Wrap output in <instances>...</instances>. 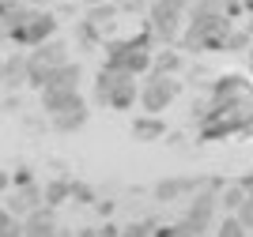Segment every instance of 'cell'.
<instances>
[{
	"instance_id": "obj_1",
	"label": "cell",
	"mask_w": 253,
	"mask_h": 237,
	"mask_svg": "<svg viewBox=\"0 0 253 237\" xmlns=\"http://www.w3.org/2000/svg\"><path fill=\"white\" fill-rule=\"evenodd\" d=\"M57 15H53L49 8H19L15 15H11V23L4 27V34H8V41H15V49H38L42 41L57 38Z\"/></svg>"
},
{
	"instance_id": "obj_2",
	"label": "cell",
	"mask_w": 253,
	"mask_h": 237,
	"mask_svg": "<svg viewBox=\"0 0 253 237\" xmlns=\"http://www.w3.org/2000/svg\"><path fill=\"white\" fill-rule=\"evenodd\" d=\"M136 102H140V79H132V75H125V72H114V68H98L95 105L114 109V113H128Z\"/></svg>"
},
{
	"instance_id": "obj_3",
	"label": "cell",
	"mask_w": 253,
	"mask_h": 237,
	"mask_svg": "<svg viewBox=\"0 0 253 237\" xmlns=\"http://www.w3.org/2000/svg\"><path fill=\"white\" fill-rule=\"evenodd\" d=\"M197 0H151L148 4V34L159 41V45H178L181 38V19L189 15V8Z\"/></svg>"
},
{
	"instance_id": "obj_4",
	"label": "cell",
	"mask_w": 253,
	"mask_h": 237,
	"mask_svg": "<svg viewBox=\"0 0 253 237\" xmlns=\"http://www.w3.org/2000/svg\"><path fill=\"white\" fill-rule=\"evenodd\" d=\"M181 94V79L178 75H144L140 79V109L148 117H163L174 105V98Z\"/></svg>"
},
{
	"instance_id": "obj_5",
	"label": "cell",
	"mask_w": 253,
	"mask_h": 237,
	"mask_svg": "<svg viewBox=\"0 0 253 237\" xmlns=\"http://www.w3.org/2000/svg\"><path fill=\"white\" fill-rule=\"evenodd\" d=\"M219 188H223V185H208V188H201V192H193L189 207H185V215H181V222H185V230H189L193 237H204L211 226H215Z\"/></svg>"
},
{
	"instance_id": "obj_6",
	"label": "cell",
	"mask_w": 253,
	"mask_h": 237,
	"mask_svg": "<svg viewBox=\"0 0 253 237\" xmlns=\"http://www.w3.org/2000/svg\"><path fill=\"white\" fill-rule=\"evenodd\" d=\"M68 61H72V57H68V41H61V38L42 41L38 49L27 53V83H31L34 75L49 72V68H61V64H68Z\"/></svg>"
},
{
	"instance_id": "obj_7",
	"label": "cell",
	"mask_w": 253,
	"mask_h": 237,
	"mask_svg": "<svg viewBox=\"0 0 253 237\" xmlns=\"http://www.w3.org/2000/svg\"><path fill=\"white\" fill-rule=\"evenodd\" d=\"M208 185H219V181H208V177H163L151 185V196L155 203H178V200L193 196V192H201Z\"/></svg>"
},
{
	"instance_id": "obj_8",
	"label": "cell",
	"mask_w": 253,
	"mask_h": 237,
	"mask_svg": "<svg viewBox=\"0 0 253 237\" xmlns=\"http://www.w3.org/2000/svg\"><path fill=\"white\" fill-rule=\"evenodd\" d=\"M80 83H84V64L80 61H68V64H61V68H49V72H42V75H34L27 87H34V91L42 94V91H80Z\"/></svg>"
},
{
	"instance_id": "obj_9",
	"label": "cell",
	"mask_w": 253,
	"mask_h": 237,
	"mask_svg": "<svg viewBox=\"0 0 253 237\" xmlns=\"http://www.w3.org/2000/svg\"><path fill=\"white\" fill-rule=\"evenodd\" d=\"M4 211H8L11 218H27V215H34V211H42V185H38V181H34V185H23V188H11L8 196H4Z\"/></svg>"
},
{
	"instance_id": "obj_10",
	"label": "cell",
	"mask_w": 253,
	"mask_h": 237,
	"mask_svg": "<svg viewBox=\"0 0 253 237\" xmlns=\"http://www.w3.org/2000/svg\"><path fill=\"white\" fill-rule=\"evenodd\" d=\"M250 94V83H246V75L231 72V75H215L208 87V98L215 105H227V102H238V98H246Z\"/></svg>"
},
{
	"instance_id": "obj_11",
	"label": "cell",
	"mask_w": 253,
	"mask_h": 237,
	"mask_svg": "<svg viewBox=\"0 0 253 237\" xmlns=\"http://www.w3.org/2000/svg\"><path fill=\"white\" fill-rule=\"evenodd\" d=\"M38 102H42V113L45 117H57V113H68V109L87 105L80 91H61V87H57V91H42V94H38Z\"/></svg>"
},
{
	"instance_id": "obj_12",
	"label": "cell",
	"mask_w": 253,
	"mask_h": 237,
	"mask_svg": "<svg viewBox=\"0 0 253 237\" xmlns=\"http://www.w3.org/2000/svg\"><path fill=\"white\" fill-rule=\"evenodd\" d=\"M128 135L136 139V143H155L167 135V121L163 117H148V113H136L132 124H128Z\"/></svg>"
},
{
	"instance_id": "obj_13",
	"label": "cell",
	"mask_w": 253,
	"mask_h": 237,
	"mask_svg": "<svg viewBox=\"0 0 253 237\" xmlns=\"http://www.w3.org/2000/svg\"><path fill=\"white\" fill-rule=\"evenodd\" d=\"M19 226H23V237H57L61 222H57V215H53L49 207H42V211L27 215V218L19 222Z\"/></svg>"
},
{
	"instance_id": "obj_14",
	"label": "cell",
	"mask_w": 253,
	"mask_h": 237,
	"mask_svg": "<svg viewBox=\"0 0 253 237\" xmlns=\"http://www.w3.org/2000/svg\"><path fill=\"white\" fill-rule=\"evenodd\" d=\"M68 200H72V181H68V177H49L42 185V203L49 207V211L64 207Z\"/></svg>"
},
{
	"instance_id": "obj_15",
	"label": "cell",
	"mask_w": 253,
	"mask_h": 237,
	"mask_svg": "<svg viewBox=\"0 0 253 237\" xmlns=\"http://www.w3.org/2000/svg\"><path fill=\"white\" fill-rule=\"evenodd\" d=\"M114 19H117V4L114 0H110V4H98V8H87V15H84V23L102 41H106V34H110V27H114Z\"/></svg>"
},
{
	"instance_id": "obj_16",
	"label": "cell",
	"mask_w": 253,
	"mask_h": 237,
	"mask_svg": "<svg viewBox=\"0 0 253 237\" xmlns=\"http://www.w3.org/2000/svg\"><path fill=\"white\" fill-rule=\"evenodd\" d=\"M87 121H91V109H87V105H80V109H68V113H57V117H49L53 132H61V135H72V132H80V128H84Z\"/></svg>"
},
{
	"instance_id": "obj_17",
	"label": "cell",
	"mask_w": 253,
	"mask_h": 237,
	"mask_svg": "<svg viewBox=\"0 0 253 237\" xmlns=\"http://www.w3.org/2000/svg\"><path fill=\"white\" fill-rule=\"evenodd\" d=\"M4 87H8V91L27 87V53H11V57H4Z\"/></svg>"
},
{
	"instance_id": "obj_18",
	"label": "cell",
	"mask_w": 253,
	"mask_h": 237,
	"mask_svg": "<svg viewBox=\"0 0 253 237\" xmlns=\"http://www.w3.org/2000/svg\"><path fill=\"white\" fill-rule=\"evenodd\" d=\"M181 68H185L181 53L167 49V53H151V72H148V75H178Z\"/></svg>"
},
{
	"instance_id": "obj_19",
	"label": "cell",
	"mask_w": 253,
	"mask_h": 237,
	"mask_svg": "<svg viewBox=\"0 0 253 237\" xmlns=\"http://www.w3.org/2000/svg\"><path fill=\"white\" fill-rule=\"evenodd\" d=\"M242 203H246V188L238 185V181H231V185H223V188H219V207L227 211V215H234Z\"/></svg>"
},
{
	"instance_id": "obj_20",
	"label": "cell",
	"mask_w": 253,
	"mask_h": 237,
	"mask_svg": "<svg viewBox=\"0 0 253 237\" xmlns=\"http://www.w3.org/2000/svg\"><path fill=\"white\" fill-rule=\"evenodd\" d=\"M250 45H253V34L234 27V31L227 34V41H223V53H250Z\"/></svg>"
},
{
	"instance_id": "obj_21",
	"label": "cell",
	"mask_w": 253,
	"mask_h": 237,
	"mask_svg": "<svg viewBox=\"0 0 253 237\" xmlns=\"http://www.w3.org/2000/svg\"><path fill=\"white\" fill-rule=\"evenodd\" d=\"M155 218H132L128 226H121V237H151L155 234Z\"/></svg>"
},
{
	"instance_id": "obj_22",
	"label": "cell",
	"mask_w": 253,
	"mask_h": 237,
	"mask_svg": "<svg viewBox=\"0 0 253 237\" xmlns=\"http://www.w3.org/2000/svg\"><path fill=\"white\" fill-rule=\"evenodd\" d=\"M215 237H246V230L238 226V218H234V215H223V222L215 226Z\"/></svg>"
},
{
	"instance_id": "obj_23",
	"label": "cell",
	"mask_w": 253,
	"mask_h": 237,
	"mask_svg": "<svg viewBox=\"0 0 253 237\" xmlns=\"http://www.w3.org/2000/svg\"><path fill=\"white\" fill-rule=\"evenodd\" d=\"M151 237H193V234L185 230V222H159Z\"/></svg>"
},
{
	"instance_id": "obj_24",
	"label": "cell",
	"mask_w": 253,
	"mask_h": 237,
	"mask_svg": "<svg viewBox=\"0 0 253 237\" xmlns=\"http://www.w3.org/2000/svg\"><path fill=\"white\" fill-rule=\"evenodd\" d=\"M72 200H76V203H91V207H95V188H91V185H84V181H72Z\"/></svg>"
},
{
	"instance_id": "obj_25",
	"label": "cell",
	"mask_w": 253,
	"mask_h": 237,
	"mask_svg": "<svg viewBox=\"0 0 253 237\" xmlns=\"http://www.w3.org/2000/svg\"><path fill=\"white\" fill-rule=\"evenodd\" d=\"M8 173H11V188L34 185V169H31V166H15V169H8Z\"/></svg>"
},
{
	"instance_id": "obj_26",
	"label": "cell",
	"mask_w": 253,
	"mask_h": 237,
	"mask_svg": "<svg viewBox=\"0 0 253 237\" xmlns=\"http://www.w3.org/2000/svg\"><path fill=\"white\" fill-rule=\"evenodd\" d=\"M19 8H27V0H0V27H8Z\"/></svg>"
},
{
	"instance_id": "obj_27",
	"label": "cell",
	"mask_w": 253,
	"mask_h": 237,
	"mask_svg": "<svg viewBox=\"0 0 253 237\" xmlns=\"http://www.w3.org/2000/svg\"><path fill=\"white\" fill-rule=\"evenodd\" d=\"M234 218H238V226H242L246 234L253 230V200H250V196H246V203L238 207V211H234Z\"/></svg>"
},
{
	"instance_id": "obj_28",
	"label": "cell",
	"mask_w": 253,
	"mask_h": 237,
	"mask_svg": "<svg viewBox=\"0 0 253 237\" xmlns=\"http://www.w3.org/2000/svg\"><path fill=\"white\" fill-rule=\"evenodd\" d=\"M95 211L102 222H110V215H114V200H95Z\"/></svg>"
},
{
	"instance_id": "obj_29",
	"label": "cell",
	"mask_w": 253,
	"mask_h": 237,
	"mask_svg": "<svg viewBox=\"0 0 253 237\" xmlns=\"http://www.w3.org/2000/svg\"><path fill=\"white\" fill-rule=\"evenodd\" d=\"M148 0H117V11H144Z\"/></svg>"
},
{
	"instance_id": "obj_30",
	"label": "cell",
	"mask_w": 253,
	"mask_h": 237,
	"mask_svg": "<svg viewBox=\"0 0 253 237\" xmlns=\"http://www.w3.org/2000/svg\"><path fill=\"white\" fill-rule=\"evenodd\" d=\"M95 234H98V237H121V226H117V222H102Z\"/></svg>"
},
{
	"instance_id": "obj_31",
	"label": "cell",
	"mask_w": 253,
	"mask_h": 237,
	"mask_svg": "<svg viewBox=\"0 0 253 237\" xmlns=\"http://www.w3.org/2000/svg\"><path fill=\"white\" fill-rule=\"evenodd\" d=\"M8 192H11V173L0 169V196H8Z\"/></svg>"
},
{
	"instance_id": "obj_32",
	"label": "cell",
	"mask_w": 253,
	"mask_h": 237,
	"mask_svg": "<svg viewBox=\"0 0 253 237\" xmlns=\"http://www.w3.org/2000/svg\"><path fill=\"white\" fill-rule=\"evenodd\" d=\"M11 222H19V218H11V215H8V211H4V207H0V234H4V230H8V226H11Z\"/></svg>"
},
{
	"instance_id": "obj_33",
	"label": "cell",
	"mask_w": 253,
	"mask_h": 237,
	"mask_svg": "<svg viewBox=\"0 0 253 237\" xmlns=\"http://www.w3.org/2000/svg\"><path fill=\"white\" fill-rule=\"evenodd\" d=\"M76 237H98V234H95L91 226H84V230H76Z\"/></svg>"
},
{
	"instance_id": "obj_34",
	"label": "cell",
	"mask_w": 253,
	"mask_h": 237,
	"mask_svg": "<svg viewBox=\"0 0 253 237\" xmlns=\"http://www.w3.org/2000/svg\"><path fill=\"white\" fill-rule=\"evenodd\" d=\"M87 8H98V4H110V0H84Z\"/></svg>"
},
{
	"instance_id": "obj_35",
	"label": "cell",
	"mask_w": 253,
	"mask_h": 237,
	"mask_svg": "<svg viewBox=\"0 0 253 237\" xmlns=\"http://www.w3.org/2000/svg\"><path fill=\"white\" fill-rule=\"evenodd\" d=\"M57 237H76V234H72V230H64V226H61V230H57Z\"/></svg>"
},
{
	"instance_id": "obj_36",
	"label": "cell",
	"mask_w": 253,
	"mask_h": 237,
	"mask_svg": "<svg viewBox=\"0 0 253 237\" xmlns=\"http://www.w3.org/2000/svg\"><path fill=\"white\" fill-rule=\"evenodd\" d=\"M246 57H250V75H253V45H250V53H246Z\"/></svg>"
},
{
	"instance_id": "obj_37",
	"label": "cell",
	"mask_w": 253,
	"mask_h": 237,
	"mask_svg": "<svg viewBox=\"0 0 253 237\" xmlns=\"http://www.w3.org/2000/svg\"><path fill=\"white\" fill-rule=\"evenodd\" d=\"M0 87H4V57H0Z\"/></svg>"
}]
</instances>
